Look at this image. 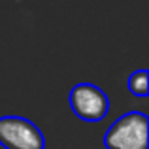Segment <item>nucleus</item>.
Listing matches in <instances>:
<instances>
[{
    "mask_svg": "<svg viewBox=\"0 0 149 149\" xmlns=\"http://www.w3.org/2000/svg\"><path fill=\"white\" fill-rule=\"evenodd\" d=\"M147 70H136L128 77V91L134 96H147L149 85H147Z\"/></svg>",
    "mask_w": 149,
    "mask_h": 149,
    "instance_id": "obj_4",
    "label": "nucleus"
},
{
    "mask_svg": "<svg viewBox=\"0 0 149 149\" xmlns=\"http://www.w3.org/2000/svg\"><path fill=\"white\" fill-rule=\"evenodd\" d=\"M106 149H149V119L142 111L121 115L104 134Z\"/></svg>",
    "mask_w": 149,
    "mask_h": 149,
    "instance_id": "obj_1",
    "label": "nucleus"
},
{
    "mask_svg": "<svg viewBox=\"0 0 149 149\" xmlns=\"http://www.w3.org/2000/svg\"><path fill=\"white\" fill-rule=\"evenodd\" d=\"M0 146L4 149H45L42 130L19 115L0 117Z\"/></svg>",
    "mask_w": 149,
    "mask_h": 149,
    "instance_id": "obj_3",
    "label": "nucleus"
},
{
    "mask_svg": "<svg viewBox=\"0 0 149 149\" xmlns=\"http://www.w3.org/2000/svg\"><path fill=\"white\" fill-rule=\"evenodd\" d=\"M68 104L74 115L85 123H98L109 113V98L93 83H77L70 89Z\"/></svg>",
    "mask_w": 149,
    "mask_h": 149,
    "instance_id": "obj_2",
    "label": "nucleus"
}]
</instances>
